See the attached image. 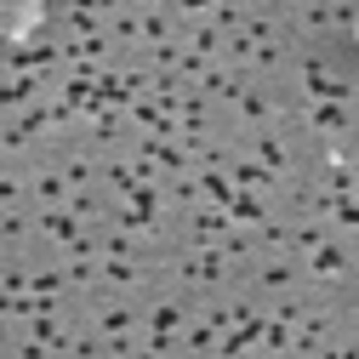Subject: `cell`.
I'll return each instance as SVG.
<instances>
[{
  "label": "cell",
  "instance_id": "cell-2",
  "mask_svg": "<svg viewBox=\"0 0 359 359\" xmlns=\"http://www.w3.org/2000/svg\"><path fill=\"white\" fill-rule=\"evenodd\" d=\"M353 40H359V18H353Z\"/></svg>",
  "mask_w": 359,
  "mask_h": 359
},
{
  "label": "cell",
  "instance_id": "cell-1",
  "mask_svg": "<svg viewBox=\"0 0 359 359\" xmlns=\"http://www.w3.org/2000/svg\"><path fill=\"white\" fill-rule=\"evenodd\" d=\"M34 23H40V6H6V12H0V29H6L12 40H23Z\"/></svg>",
  "mask_w": 359,
  "mask_h": 359
}]
</instances>
